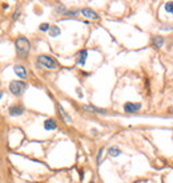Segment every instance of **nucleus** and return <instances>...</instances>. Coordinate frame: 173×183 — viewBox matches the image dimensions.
<instances>
[{"mask_svg": "<svg viewBox=\"0 0 173 183\" xmlns=\"http://www.w3.org/2000/svg\"><path fill=\"white\" fill-rule=\"evenodd\" d=\"M15 47H16V53H18L20 58H25V56L31 51V43L24 36L18 37V40L15 41Z\"/></svg>", "mask_w": 173, "mask_h": 183, "instance_id": "obj_1", "label": "nucleus"}, {"mask_svg": "<svg viewBox=\"0 0 173 183\" xmlns=\"http://www.w3.org/2000/svg\"><path fill=\"white\" fill-rule=\"evenodd\" d=\"M37 64L43 65L44 68H47V69H56V66H57L55 58L51 57V56H47V54H41V56H39L37 57Z\"/></svg>", "mask_w": 173, "mask_h": 183, "instance_id": "obj_2", "label": "nucleus"}, {"mask_svg": "<svg viewBox=\"0 0 173 183\" xmlns=\"http://www.w3.org/2000/svg\"><path fill=\"white\" fill-rule=\"evenodd\" d=\"M25 89H27V84L24 81H20V80L18 81L16 80V81H12L9 84V92L12 93L14 96H20V94L23 93Z\"/></svg>", "mask_w": 173, "mask_h": 183, "instance_id": "obj_3", "label": "nucleus"}, {"mask_svg": "<svg viewBox=\"0 0 173 183\" xmlns=\"http://www.w3.org/2000/svg\"><path fill=\"white\" fill-rule=\"evenodd\" d=\"M141 109V104L138 102H125L124 104V112L127 113H136Z\"/></svg>", "mask_w": 173, "mask_h": 183, "instance_id": "obj_4", "label": "nucleus"}, {"mask_svg": "<svg viewBox=\"0 0 173 183\" xmlns=\"http://www.w3.org/2000/svg\"><path fill=\"white\" fill-rule=\"evenodd\" d=\"M14 72L16 74H18L19 79H27V76H28V73H27V69L24 68L23 65H15L14 66Z\"/></svg>", "mask_w": 173, "mask_h": 183, "instance_id": "obj_5", "label": "nucleus"}, {"mask_svg": "<svg viewBox=\"0 0 173 183\" xmlns=\"http://www.w3.org/2000/svg\"><path fill=\"white\" fill-rule=\"evenodd\" d=\"M81 15L84 16V18H87V19H92V20H97L99 19V15L95 12V11H92L91 8H83L81 9Z\"/></svg>", "mask_w": 173, "mask_h": 183, "instance_id": "obj_6", "label": "nucleus"}, {"mask_svg": "<svg viewBox=\"0 0 173 183\" xmlns=\"http://www.w3.org/2000/svg\"><path fill=\"white\" fill-rule=\"evenodd\" d=\"M24 113V108L20 106V105H15V106H11L9 108V115L12 117H16V115H21Z\"/></svg>", "mask_w": 173, "mask_h": 183, "instance_id": "obj_7", "label": "nucleus"}, {"mask_svg": "<svg viewBox=\"0 0 173 183\" xmlns=\"http://www.w3.org/2000/svg\"><path fill=\"white\" fill-rule=\"evenodd\" d=\"M87 56H88V52L85 51V49H83V51L79 52V54H77V64L79 65H85V61H87Z\"/></svg>", "mask_w": 173, "mask_h": 183, "instance_id": "obj_8", "label": "nucleus"}, {"mask_svg": "<svg viewBox=\"0 0 173 183\" xmlns=\"http://www.w3.org/2000/svg\"><path fill=\"white\" fill-rule=\"evenodd\" d=\"M84 109L87 110V112H89V113H99V114H105V113H107L104 109H99L96 106H92V105H85Z\"/></svg>", "mask_w": 173, "mask_h": 183, "instance_id": "obj_9", "label": "nucleus"}, {"mask_svg": "<svg viewBox=\"0 0 173 183\" xmlns=\"http://www.w3.org/2000/svg\"><path fill=\"white\" fill-rule=\"evenodd\" d=\"M44 127H46V130H55L57 127L56 125V121L55 119H46L44 121Z\"/></svg>", "mask_w": 173, "mask_h": 183, "instance_id": "obj_10", "label": "nucleus"}, {"mask_svg": "<svg viewBox=\"0 0 173 183\" xmlns=\"http://www.w3.org/2000/svg\"><path fill=\"white\" fill-rule=\"evenodd\" d=\"M49 36H51V37L60 36V28L57 25H51V29H49Z\"/></svg>", "mask_w": 173, "mask_h": 183, "instance_id": "obj_11", "label": "nucleus"}, {"mask_svg": "<svg viewBox=\"0 0 173 183\" xmlns=\"http://www.w3.org/2000/svg\"><path fill=\"white\" fill-rule=\"evenodd\" d=\"M153 44H154V47L161 48V47L164 45V38L161 37V36H154L153 37Z\"/></svg>", "mask_w": 173, "mask_h": 183, "instance_id": "obj_12", "label": "nucleus"}, {"mask_svg": "<svg viewBox=\"0 0 173 183\" xmlns=\"http://www.w3.org/2000/svg\"><path fill=\"white\" fill-rule=\"evenodd\" d=\"M108 154L111 155V157H119V155L121 154V150L120 149H117V147H109Z\"/></svg>", "mask_w": 173, "mask_h": 183, "instance_id": "obj_13", "label": "nucleus"}, {"mask_svg": "<svg viewBox=\"0 0 173 183\" xmlns=\"http://www.w3.org/2000/svg\"><path fill=\"white\" fill-rule=\"evenodd\" d=\"M57 108H59V112L61 113V115H63V117H64L65 122H71L72 119H71V117H68V115H67V113L64 112V109H63V108H61V106H60V105H59V106H57Z\"/></svg>", "mask_w": 173, "mask_h": 183, "instance_id": "obj_14", "label": "nucleus"}, {"mask_svg": "<svg viewBox=\"0 0 173 183\" xmlns=\"http://www.w3.org/2000/svg\"><path fill=\"white\" fill-rule=\"evenodd\" d=\"M165 11L169 13H173V2H168L165 4Z\"/></svg>", "mask_w": 173, "mask_h": 183, "instance_id": "obj_15", "label": "nucleus"}, {"mask_svg": "<svg viewBox=\"0 0 173 183\" xmlns=\"http://www.w3.org/2000/svg\"><path fill=\"white\" fill-rule=\"evenodd\" d=\"M49 29H51V27H49V24H47V23H43L40 25V31H43V32H46V31L49 32Z\"/></svg>", "mask_w": 173, "mask_h": 183, "instance_id": "obj_16", "label": "nucleus"}, {"mask_svg": "<svg viewBox=\"0 0 173 183\" xmlns=\"http://www.w3.org/2000/svg\"><path fill=\"white\" fill-rule=\"evenodd\" d=\"M76 13H77V11H69V12H65V15H68V16H71V15L75 16Z\"/></svg>", "mask_w": 173, "mask_h": 183, "instance_id": "obj_17", "label": "nucleus"}, {"mask_svg": "<svg viewBox=\"0 0 173 183\" xmlns=\"http://www.w3.org/2000/svg\"><path fill=\"white\" fill-rule=\"evenodd\" d=\"M101 154H103V149H100V151L97 154V160H100V158H101Z\"/></svg>", "mask_w": 173, "mask_h": 183, "instance_id": "obj_18", "label": "nucleus"}, {"mask_svg": "<svg viewBox=\"0 0 173 183\" xmlns=\"http://www.w3.org/2000/svg\"><path fill=\"white\" fill-rule=\"evenodd\" d=\"M91 183H95V182H91Z\"/></svg>", "mask_w": 173, "mask_h": 183, "instance_id": "obj_19", "label": "nucleus"}]
</instances>
